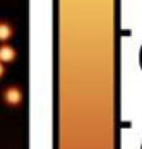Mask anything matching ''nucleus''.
Here are the masks:
<instances>
[{
  "label": "nucleus",
  "instance_id": "3",
  "mask_svg": "<svg viewBox=\"0 0 142 149\" xmlns=\"http://www.w3.org/2000/svg\"><path fill=\"white\" fill-rule=\"evenodd\" d=\"M12 36V28L7 22H0V41H7Z\"/></svg>",
  "mask_w": 142,
  "mask_h": 149
},
{
  "label": "nucleus",
  "instance_id": "4",
  "mask_svg": "<svg viewBox=\"0 0 142 149\" xmlns=\"http://www.w3.org/2000/svg\"><path fill=\"white\" fill-rule=\"evenodd\" d=\"M2 74H3V63L0 62V77H2Z\"/></svg>",
  "mask_w": 142,
  "mask_h": 149
},
{
  "label": "nucleus",
  "instance_id": "2",
  "mask_svg": "<svg viewBox=\"0 0 142 149\" xmlns=\"http://www.w3.org/2000/svg\"><path fill=\"white\" fill-rule=\"evenodd\" d=\"M15 58V50L9 45H2L0 46V62L2 63H7V62H12Z\"/></svg>",
  "mask_w": 142,
  "mask_h": 149
},
{
  "label": "nucleus",
  "instance_id": "1",
  "mask_svg": "<svg viewBox=\"0 0 142 149\" xmlns=\"http://www.w3.org/2000/svg\"><path fill=\"white\" fill-rule=\"evenodd\" d=\"M3 100H5L7 104L15 106V104H19L21 101H22V93H21V89L10 86V88H7V89L3 91Z\"/></svg>",
  "mask_w": 142,
  "mask_h": 149
}]
</instances>
